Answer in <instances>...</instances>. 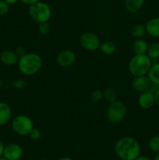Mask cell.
I'll list each match as a JSON object with an SVG mask.
<instances>
[{
    "label": "cell",
    "instance_id": "e0dca14e",
    "mask_svg": "<svg viewBox=\"0 0 159 160\" xmlns=\"http://www.w3.org/2000/svg\"><path fill=\"white\" fill-rule=\"evenodd\" d=\"M100 50L104 55L110 56L112 55L116 50V45L112 41H104L102 43H101L99 47Z\"/></svg>",
    "mask_w": 159,
    "mask_h": 160
},
{
    "label": "cell",
    "instance_id": "1f68e13d",
    "mask_svg": "<svg viewBox=\"0 0 159 160\" xmlns=\"http://www.w3.org/2000/svg\"><path fill=\"white\" fill-rule=\"evenodd\" d=\"M134 160H152L150 159L149 157H147V156H139L137 159H135Z\"/></svg>",
    "mask_w": 159,
    "mask_h": 160
},
{
    "label": "cell",
    "instance_id": "603a6c76",
    "mask_svg": "<svg viewBox=\"0 0 159 160\" xmlns=\"http://www.w3.org/2000/svg\"><path fill=\"white\" fill-rule=\"evenodd\" d=\"M103 98V92L99 90V89H96L90 95V99L93 102L98 103L101 102V100Z\"/></svg>",
    "mask_w": 159,
    "mask_h": 160
},
{
    "label": "cell",
    "instance_id": "9c48e42d",
    "mask_svg": "<svg viewBox=\"0 0 159 160\" xmlns=\"http://www.w3.org/2000/svg\"><path fill=\"white\" fill-rule=\"evenodd\" d=\"M76 56L75 52L70 49H65L60 52L56 58L57 63L62 67H71L76 62Z\"/></svg>",
    "mask_w": 159,
    "mask_h": 160
},
{
    "label": "cell",
    "instance_id": "9a60e30c",
    "mask_svg": "<svg viewBox=\"0 0 159 160\" xmlns=\"http://www.w3.org/2000/svg\"><path fill=\"white\" fill-rule=\"evenodd\" d=\"M148 48V44L144 39L138 38L134 41L132 44V50L135 55L147 54Z\"/></svg>",
    "mask_w": 159,
    "mask_h": 160
},
{
    "label": "cell",
    "instance_id": "4316f807",
    "mask_svg": "<svg viewBox=\"0 0 159 160\" xmlns=\"http://www.w3.org/2000/svg\"><path fill=\"white\" fill-rule=\"evenodd\" d=\"M12 86H13L16 89L20 90V89H23L26 87V82L23 79H17L15 80V81L12 82Z\"/></svg>",
    "mask_w": 159,
    "mask_h": 160
},
{
    "label": "cell",
    "instance_id": "7402d4cb",
    "mask_svg": "<svg viewBox=\"0 0 159 160\" xmlns=\"http://www.w3.org/2000/svg\"><path fill=\"white\" fill-rule=\"evenodd\" d=\"M148 147L154 152H159V135H154L150 138L148 142Z\"/></svg>",
    "mask_w": 159,
    "mask_h": 160
},
{
    "label": "cell",
    "instance_id": "836d02e7",
    "mask_svg": "<svg viewBox=\"0 0 159 160\" xmlns=\"http://www.w3.org/2000/svg\"><path fill=\"white\" fill-rule=\"evenodd\" d=\"M58 160H73V159H72L70 157H62V158H60V159Z\"/></svg>",
    "mask_w": 159,
    "mask_h": 160
},
{
    "label": "cell",
    "instance_id": "8d00e7d4",
    "mask_svg": "<svg viewBox=\"0 0 159 160\" xmlns=\"http://www.w3.org/2000/svg\"><path fill=\"white\" fill-rule=\"evenodd\" d=\"M41 160H48V159H41Z\"/></svg>",
    "mask_w": 159,
    "mask_h": 160
},
{
    "label": "cell",
    "instance_id": "ffe728a7",
    "mask_svg": "<svg viewBox=\"0 0 159 160\" xmlns=\"http://www.w3.org/2000/svg\"><path fill=\"white\" fill-rule=\"evenodd\" d=\"M147 55L151 59H157L159 58V42H154L148 45Z\"/></svg>",
    "mask_w": 159,
    "mask_h": 160
},
{
    "label": "cell",
    "instance_id": "d6a6232c",
    "mask_svg": "<svg viewBox=\"0 0 159 160\" xmlns=\"http://www.w3.org/2000/svg\"><path fill=\"white\" fill-rule=\"evenodd\" d=\"M5 1H6V2L8 3L9 6H11V5L16 4V3H17L19 0H5Z\"/></svg>",
    "mask_w": 159,
    "mask_h": 160
},
{
    "label": "cell",
    "instance_id": "277c9868",
    "mask_svg": "<svg viewBox=\"0 0 159 160\" xmlns=\"http://www.w3.org/2000/svg\"><path fill=\"white\" fill-rule=\"evenodd\" d=\"M28 13L32 20L37 23L48 22L51 17V9L47 3L38 1L28 8Z\"/></svg>",
    "mask_w": 159,
    "mask_h": 160
},
{
    "label": "cell",
    "instance_id": "ba28073f",
    "mask_svg": "<svg viewBox=\"0 0 159 160\" xmlns=\"http://www.w3.org/2000/svg\"><path fill=\"white\" fill-rule=\"evenodd\" d=\"M23 155V150L20 145L11 143L5 146L3 157L9 160H20Z\"/></svg>",
    "mask_w": 159,
    "mask_h": 160
},
{
    "label": "cell",
    "instance_id": "cb8c5ba5",
    "mask_svg": "<svg viewBox=\"0 0 159 160\" xmlns=\"http://www.w3.org/2000/svg\"><path fill=\"white\" fill-rule=\"evenodd\" d=\"M38 31L42 35H46L50 31V26L48 22H43L40 23L38 25Z\"/></svg>",
    "mask_w": 159,
    "mask_h": 160
},
{
    "label": "cell",
    "instance_id": "2e32d148",
    "mask_svg": "<svg viewBox=\"0 0 159 160\" xmlns=\"http://www.w3.org/2000/svg\"><path fill=\"white\" fill-rule=\"evenodd\" d=\"M145 0H125V7L128 12L135 13L140 10Z\"/></svg>",
    "mask_w": 159,
    "mask_h": 160
},
{
    "label": "cell",
    "instance_id": "d590c367",
    "mask_svg": "<svg viewBox=\"0 0 159 160\" xmlns=\"http://www.w3.org/2000/svg\"><path fill=\"white\" fill-rule=\"evenodd\" d=\"M0 160H9V159H6V158L5 157H2V158H0Z\"/></svg>",
    "mask_w": 159,
    "mask_h": 160
},
{
    "label": "cell",
    "instance_id": "3957f363",
    "mask_svg": "<svg viewBox=\"0 0 159 160\" xmlns=\"http://www.w3.org/2000/svg\"><path fill=\"white\" fill-rule=\"evenodd\" d=\"M151 59L147 54L135 55L129 62V71L133 77L147 75L151 68Z\"/></svg>",
    "mask_w": 159,
    "mask_h": 160
},
{
    "label": "cell",
    "instance_id": "484cf974",
    "mask_svg": "<svg viewBox=\"0 0 159 160\" xmlns=\"http://www.w3.org/2000/svg\"><path fill=\"white\" fill-rule=\"evenodd\" d=\"M9 10V5L5 0H0V16L6 15Z\"/></svg>",
    "mask_w": 159,
    "mask_h": 160
},
{
    "label": "cell",
    "instance_id": "4dcf8cb0",
    "mask_svg": "<svg viewBox=\"0 0 159 160\" xmlns=\"http://www.w3.org/2000/svg\"><path fill=\"white\" fill-rule=\"evenodd\" d=\"M4 145H3L2 142L0 140V158H2L3 156V152H4Z\"/></svg>",
    "mask_w": 159,
    "mask_h": 160
},
{
    "label": "cell",
    "instance_id": "7c38bea8",
    "mask_svg": "<svg viewBox=\"0 0 159 160\" xmlns=\"http://www.w3.org/2000/svg\"><path fill=\"white\" fill-rule=\"evenodd\" d=\"M19 56L14 51L6 50L0 54V62L6 66L15 65L18 62Z\"/></svg>",
    "mask_w": 159,
    "mask_h": 160
},
{
    "label": "cell",
    "instance_id": "30bf717a",
    "mask_svg": "<svg viewBox=\"0 0 159 160\" xmlns=\"http://www.w3.org/2000/svg\"><path fill=\"white\" fill-rule=\"evenodd\" d=\"M152 84L151 80L147 77V75H144V76H139L135 77L132 82V88L137 92H146V91H149L151 88V86Z\"/></svg>",
    "mask_w": 159,
    "mask_h": 160
},
{
    "label": "cell",
    "instance_id": "f1b7e54d",
    "mask_svg": "<svg viewBox=\"0 0 159 160\" xmlns=\"http://www.w3.org/2000/svg\"><path fill=\"white\" fill-rule=\"evenodd\" d=\"M19 1L23 2V4H26V5H28V6H30V5L34 4V3L40 1V0H19Z\"/></svg>",
    "mask_w": 159,
    "mask_h": 160
},
{
    "label": "cell",
    "instance_id": "e575fe53",
    "mask_svg": "<svg viewBox=\"0 0 159 160\" xmlns=\"http://www.w3.org/2000/svg\"><path fill=\"white\" fill-rule=\"evenodd\" d=\"M153 160H159V152L158 153H156L155 156H154V159Z\"/></svg>",
    "mask_w": 159,
    "mask_h": 160
},
{
    "label": "cell",
    "instance_id": "d4e9b609",
    "mask_svg": "<svg viewBox=\"0 0 159 160\" xmlns=\"http://www.w3.org/2000/svg\"><path fill=\"white\" fill-rule=\"evenodd\" d=\"M28 136L30 137V138L33 141H37L38 140L39 138L41 136V133L40 130L37 129V128H33L31 130V131L30 132V134H28Z\"/></svg>",
    "mask_w": 159,
    "mask_h": 160
},
{
    "label": "cell",
    "instance_id": "5bb4252c",
    "mask_svg": "<svg viewBox=\"0 0 159 160\" xmlns=\"http://www.w3.org/2000/svg\"><path fill=\"white\" fill-rule=\"evenodd\" d=\"M146 32L150 36L159 38V17H154L148 20L145 24Z\"/></svg>",
    "mask_w": 159,
    "mask_h": 160
},
{
    "label": "cell",
    "instance_id": "6da1fadb",
    "mask_svg": "<svg viewBox=\"0 0 159 160\" xmlns=\"http://www.w3.org/2000/svg\"><path fill=\"white\" fill-rule=\"evenodd\" d=\"M140 143L137 139L129 136L121 138L115 145V152L122 160H134L140 155Z\"/></svg>",
    "mask_w": 159,
    "mask_h": 160
},
{
    "label": "cell",
    "instance_id": "7a4b0ae2",
    "mask_svg": "<svg viewBox=\"0 0 159 160\" xmlns=\"http://www.w3.org/2000/svg\"><path fill=\"white\" fill-rule=\"evenodd\" d=\"M19 70L25 76H33L41 69L43 59L37 53H25L19 58Z\"/></svg>",
    "mask_w": 159,
    "mask_h": 160
},
{
    "label": "cell",
    "instance_id": "5b68a950",
    "mask_svg": "<svg viewBox=\"0 0 159 160\" xmlns=\"http://www.w3.org/2000/svg\"><path fill=\"white\" fill-rule=\"evenodd\" d=\"M11 127L16 134L20 136H26L34 128V123L27 116L18 115L12 119Z\"/></svg>",
    "mask_w": 159,
    "mask_h": 160
},
{
    "label": "cell",
    "instance_id": "8fae6325",
    "mask_svg": "<svg viewBox=\"0 0 159 160\" xmlns=\"http://www.w3.org/2000/svg\"><path fill=\"white\" fill-rule=\"evenodd\" d=\"M138 105L141 109H151L155 104L154 93L151 91H146L140 93L138 97Z\"/></svg>",
    "mask_w": 159,
    "mask_h": 160
},
{
    "label": "cell",
    "instance_id": "d6986e66",
    "mask_svg": "<svg viewBox=\"0 0 159 160\" xmlns=\"http://www.w3.org/2000/svg\"><path fill=\"white\" fill-rule=\"evenodd\" d=\"M117 92L112 87H107L103 91V98L109 103L113 102L117 100Z\"/></svg>",
    "mask_w": 159,
    "mask_h": 160
},
{
    "label": "cell",
    "instance_id": "8992f818",
    "mask_svg": "<svg viewBox=\"0 0 159 160\" xmlns=\"http://www.w3.org/2000/svg\"><path fill=\"white\" fill-rule=\"evenodd\" d=\"M126 106L123 102L116 100L111 102L107 109L108 120L112 123H120L126 117Z\"/></svg>",
    "mask_w": 159,
    "mask_h": 160
},
{
    "label": "cell",
    "instance_id": "f546056e",
    "mask_svg": "<svg viewBox=\"0 0 159 160\" xmlns=\"http://www.w3.org/2000/svg\"><path fill=\"white\" fill-rule=\"evenodd\" d=\"M154 98H155V104L159 106V88L154 92Z\"/></svg>",
    "mask_w": 159,
    "mask_h": 160
},
{
    "label": "cell",
    "instance_id": "4fadbf2b",
    "mask_svg": "<svg viewBox=\"0 0 159 160\" xmlns=\"http://www.w3.org/2000/svg\"><path fill=\"white\" fill-rule=\"evenodd\" d=\"M12 117V111L7 103L0 102V126L7 124Z\"/></svg>",
    "mask_w": 159,
    "mask_h": 160
},
{
    "label": "cell",
    "instance_id": "83f0119b",
    "mask_svg": "<svg viewBox=\"0 0 159 160\" xmlns=\"http://www.w3.org/2000/svg\"><path fill=\"white\" fill-rule=\"evenodd\" d=\"M16 52V54L17 55V56H19V58L20 57V56H23V55L25 54V49L24 48H23V46H17V48H15V51H14Z\"/></svg>",
    "mask_w": 159,
    "mask_h": 160
},
{
    "label": "cell",
    "instance_id": "52a82bcc",
    "mask_svg": "<svg viewBox=\"0 0 159 160\" xmlns=\"http://www.w3.org/2000/svg\"><path fill=\"white\" fill-rule=\"evenodd\" d=\"M80 44L87 51L94 52L99 48L101 42L94 33L84 32L80 37Z\"/></svg>",
    "mask_w": 159,
    "mask_h": 160
},
{
    "label": "cell",
    "instance_id": "ac0fdd59",
    "mask_svg": "<svg viewBox=\"0 0 159 160\" xmlns=\"http://www.w3.org/2000/svg\"><path fill=\"white\" fill-rule=\"evenodd\" d=\"M147 77L151 80V83L159 85V62L151 65Z\"/></svg>",
    "mask_w": 159,
    "mask_h": 160
},
{
    "label": "cell",
    "instance_id": "44dd1931",
    "mask_svg": "<svg viewBox=\"0 0 159 160\" xmlns=\"http://www.w3.org/2000/svg\"><path fill=\"white\" fill-rule=\"evenodd\" d=\"M131 35L132 38L136 39L142 38L146 34V28L145 25L143 24H136L131 29Z\"/></svg>",
    "mask_w": 159,
    "mask_h": 160
}]
</instances>
